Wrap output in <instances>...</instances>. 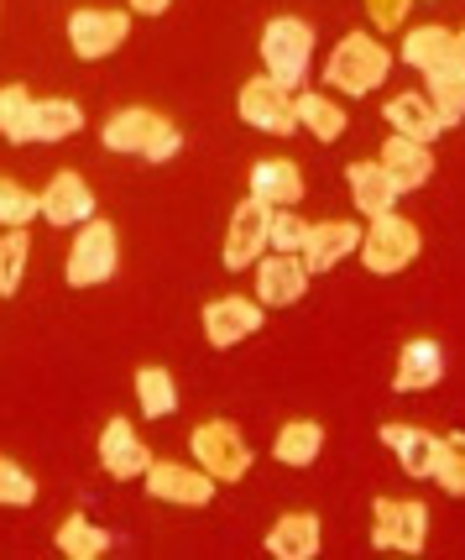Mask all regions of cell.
<instances>
[{
	"label": "cell",
	"mask_w": 465,
	"mask_h": 560,
	"mask_svg": "<svg viewBox=\"0 0 465 560\" xmlns=\"http://www.w3.org/2000/svg\"><path fill=\"white\" fill-rule=\"evenodd\" d=\"M105 152H121V158H142V163H168L183 147V131L163 116V110H147V105H126L116 110L105 131H99Z\"/></svg>",
	"instance_id": "1"
},
{
	"label": "cell",
	"mask_w": 465,
	"mask_h": 560,
	"mask_svg": "<svg viewBox=\"0 0 465 560\" xmlns=\"http://www.w3.org/2000/svg\"><path fill=\"white\" fill-rule=\"evenodd\" d=\"M392 73V52L367 37V32H345L335 52H330V63H324V84L330 90H341V95H371V90H382Z\"/></svg>",
	"instance_id": "2"
},
{
	"label": "cell",
	"mask_w": 465,
	"mask_h": 560,
	"mask_svg": "<svg viewBox=\"0 0 465 560\" xmlns=\"http://www.w3.org/2000/svg\"><path fill=\"white\" fill-rule=\"evenodd\" d=\"M262 63H267V79H277L283 90H298L314 63V26L298 16H272L262 26Z\"/></svg>",
	"instance_id": "3"
},
{
	"label": "cell",
	"mask_w": 465,
	"mask_h": 560,
	"mask_svg": "<svg viewBox=\"0 0 465 560\" xmlns=\"http://www.w3.org/2000/svg\"><path fill=\"white\" fill-rule=\"evenodd\" d=\"M429 509L418 498H377L371 503V545L382 556H424Z\"/></svg>",
	"instance_id": "4"
},
{
	"label": "cell",
	"mask_w": 465,
	"mask_h": 560,
	"mask_svg": "<svg viewBox=\"0 0 465 560\" xmlns=\"http://www.w3.org/2000/svg\"><path fill=\"white\" fill-rule=\"evenodd\" d=\"M121 268V236L110 220H84L79 225V242L63 262V278L69 289H95V283H110Z\"/></svg>",
	"instance_id": "5"
},
{
	"label": "cell",
	"mask_w": 465,
	"mask_h": 560,
	"mask_svg": "<svg viewBox=\"0 0 465 560\" xmlns=\"http://www.w3.org/2000/svg\"><path fill=\"white\" fill-rule=\"evenodd\" d=\"M418 252H424V236H418L414 220H403V215H377L367 225V236H361V262H367V272H377V278H392V272L414 268Z\"/></svg>",
	"instance_id": "6"
},
{
	"label": "cell",
	"mask_w": 465,
	"mask_h": 560,
	"mask_svg": "<svg viewBox=\"0 0 465 560\" xmlns=\"http://www.w3.org/2000/svg\"><path fill=\"white\" fill-rule=\"evenodd\" d=\"M194 466H204L215 482H241L251 471V445L230 419H204L194 430Z\"/></svg>",
	"instance_id": "7"
},
{
	"label": "cell",
	"mask_w": 465,
	"mask_h": 560,
	"mask_svg": "<svg viewBox=\"0 0 465 560\" xmlns=\"http://www.w3.org/2000/svg\"><path fill=\"white\" fill-rule=\"evenodd\" d=\"M236 110H241V121L251 126V131H262V137H294V131H298L294 95H288L277 79H267V73L246 79Z\"/></svg>",
	"instance_id": "8"
},
{
	"label": "cell",
	"mask_w": 465,
	"mask_h": 560,
	"mask_svg": "<svg viewBox=\"0 0 465 560\" xmlns=\"http://www.w3.org/2000/svg\"><path fill=\"white\" fill-rule=\"evenodd\" d=\"M147 498L157 503H172V509H210L215 498V477L204 466H183V462H152L147 477H142Z\"/></svg>",
	"instance_id": "9"
},
{
	"label": "cell",
	"mask_w": 465,
	"mask_h": 560,
	"mask_svg": "<svg viewBox=\"0 0 465 560\" xmlns=\"http://www.w3.org/2000/svg\"><path fill=\"white\" fill-rule=\"evenodd\" d=\"M267 319V304L262 299H241V293H225V299H210L204 304V336L215 351H230V346L251 341Z\"/></svg>",
	"instance_id": "10"
},
{
	"label": "cell",
	"mask_w": 465,
	"mask_h": 560,
	"mask_svg": "<svg viewBox=\"0 0 465 560\" xmlns=\"http://www.w3.org/2000/svg\"><path fill=\"white\" fill-rule=\"evenodd\" d=\"M131 37V16L126 11H99V5H84L69 16V48L84 58V63H99L121 48Z\"/></svg>",
	"instance_id": "11"
},
{
	"label": "cell",
	"mask_w": 465,
	"mask_h": 560,
	"mask_svg": "<svg viewBox=\"0 0 465 560\" xmlns=\"http://www.w3.org/2000/svg\"><path fill=\"white\" fill-rule=\"evenodd\" d=\"M267 225H272L267 205H257V199L236 205L230 231H225V252H220L225 268L241 272V268H251V262H262V257H267Z\"/></svg>",
	"instance_id": "12"
},
{
	"label": "cell",
	"mask_w": 465,
	"mask_h": 560,
	"mask_svg": "<svg viewBox=\"0 0 465 560\" xmlns=\"http://www.w3.org/2000/svg\"><path fill=\"white\" fill-rule=\"evenodd\" d=\"M356 252H361V225H356V220H319V225H309V236L298 246L309 278H314V272H335L345 257H356Z\"/></svg>",
	"instance_id": "13"
},
{
	"label": "cell",
	"mask_w": 465,
	"mask_h": 560,
	"mask_svg": "<svg viewBox=\"0 0 465 560\" xmlns=\"http://www.w3.org/2000/svg\"><path fill=\"white\" fill-rule=\"evenodd\" d=\"M99 466H105L110 482H136V477H147L152 451L136 440V430H131L126 419H110V424L99 430Z\"/></svg>",
	"instance_id": "14"
},
{
	"label": "cell",
	"mask_w": 465,
	"mask_h": 560,
	"mask_svg": "<svg viewBox=\"0 0 465 560\" xmlns=\"http://www.w3.org/2000/svg\"><path fill=\"white\" fill-rule=\"evenodd\" d=\"M309 289V268H303V257L298 252H272L257 262V299L267 304V310H288L298 304Z\"/></svg>",
	"instance_id": "15"
},
{
	"label": "cell",
	"mask_w": 465,
	"mask_h": 560,
	"mask_svg": "<svg viewBox=\"0 0 465 560\" xmlns=\"http://www.w3.org/2000/svg\"><path fill=\"white\" fill-rule=\"evenodd\" d=\"M43 220L48 225H84V220H95V189L79 178L74 168H63V173H52L48 178V189H43Z\"/></svg>",
	"instance_id": "16"
},
{
	"label": "cell",
	"mask_w": 465,
	"mask_h": 560,
	"mask_svg": "<svg viewBox=\"0 0 465 560\" xmlns=\"http://www.w3.org/2000/svg\"><path fill=\"white\" fill-rule=\"evenodd\" d=\"M377 163L388 168V178L397 184V195H414V189H424V184L434 178V152H429V142L397 137V131L382 142V158H377Z\"/></svg>",
	"instance_id": "17"
},
{
	"label": "cell",
	"mask_w": 465,
	"mask_h": 560,
	"mask_svg": "<svg viewBox=\"0 0 465 560\" xmlns=\"http://www.w3.org/2000/svg\"><path fill=\"white\" fill-rule=\"evenodd\" d=\"M440 377H444V346L440 341H429V336L403 341L397 366H392V388L397 393H424V388H434Z\"/></svg>",
	"instance_id": "18"
},
{
	"label": "cell",
	"mask_w": 465,
	"mask_h": 560,
	"mask_svg": "<svg viewBox=\"0 0 465 560\" xmlns=\"http://www.w3.org/2000/svg\"><path fill=\"white\" fill-rule=\"evenodd\" d=\"M251 199L267 205V210H294L298 199H303V173H298V163H288V158H262V163L251 168Z\"/></svg>",
	"instance_id": "19"
},
{
	"label": "cell",
	"mask_w": 465,
	"mask_h": 560,
	"mask_svg": "<svg viewBox=\"0 0 465 560\" xmlns=\"http://www.w3.org/2000/svg\"><path fill=\"white\" fill-rule=\"evenodd\" d=\"M345 184H350V199H356V210H361L367 220L392 215V205H397V184L388 178V168H382V163L356 158V163L345 168Z\"/></svg>",
	"instance_id": "20"
},
{
	"label": "cell",
	"mask_w": 465,
	"mask_h": 560,
	"mask_svg": "<svg viewBox=\"0 0 465 560\" xmlns=\"http://www.w3.org/2000/svg\"><path fill=\"white\" fill-rule=\"evenodd\" d=\"M382 445H388L397 466L408 477H434V456H440V435L418 430V424H382Z\"/></svg>",
	"instance_id": "21"
},
{
	"label": "cell",
	"mask_w": 465,
	"mask_h": 560,
	"mask_svg": "<svg viewBox=\"0 0 465 560\" xmlns=\"http://www.w3.org/2000/svg\"><path fill=\"white\" fill-rule=\"evenodd\" d=\"M319 513H283L267 529V556L272 560H314L319 556Z\"/></svg>",
	"instance_id": "22"
},
{
	"label": "cell",
	"mask_w": 465,
	"mask_h": 560,
	"mask_svg": "<svg viewBox=\"0 0 465 560\" xmlns=\"http://www.w3.org/2000/svg\"><path fill=\"white\" fill-rule=\"evenodd\" d=\"M424 90H429V105H434V116L444 126H461L465 121V58H450L440 69L424 73Z\"/></svg>",
	"instance_id": "23"
},
{
	"label": "cell",
	"mask_w": 465,
	"mask_h": 560,
	"mask_svg": "<svg viewBox=\"0 0 465 560\" xmlns=\"http://www.w3.org/2000/svg\"><path fill=\"white\" fill-rule=\"evenodd\" d=\"M450 58H461V43H455V32L450 26H408L403 32V63H414V69H440Z\"/></svg>",
	"instance_id": "24"
},
{
	"label": "cell",
	"mask_w": 465,
	"mask_h": 560,
	"mask_svg": "<svg viewBox=\"0 0 465 560\" xmlns=\"http://www.w3.org/2000/svg\"><path fill=\"white\" fill-rule=\"evenodd\" d=\"M382 116H388V126L397 131V137H414V142H434V137H444V121L434 116V105L424 95H392L388 105H382Z\"/></svg>",
	"instance_id": "25"
},
{
	"label": "cell",
	"mask_w": 465,
	"mask_h": 560,
	"mask_svg": "<svg viewBox=\"0 0 465 560\" xmlns=\"http://www.w3.org/2000/svg\"><path fill=\"white\" fill-rule=\"evenodd\" d=\"M74 131H84V110H79L74 100H37L32 105L26 142H69Z\"/></svg>",
	"instance_id": "26"
},
{
	"label": "cell",
	"mask_w": 465,
	"mask_h": 560,
	"mask_svg": "<svg viewBox=\"0 0 465 560\" xmlns=\"http://www.w3.org/2000/svg\"><path fill=\"white\" fill-rule=\"evenodd\" d=\"M294 110H298V131H309L314 142H341L345 137V110L335 105L330 95H319V90H309V95H294Z\"/></svg>",
	"instance_id": "27"
},
{
	"label": "cell",
	"mask_w": 465,
	"mask_h": 560,
	"mask_svg": "<svg viewBox=\"0 0 465 560\" xmlns=\"http://www.w3.org/2000/svg\"><path fill=\"white\" fill-rule=\"evenodd\" d=\"M319 451H324V424H314V419H288L283 430H277V440H272V456L283 466H314Z\"/></svg>",
	"instance_id": "28"
},
{
	"label": "cell",
	"mask_w": 465,
	"mask_h": 560,
	"mask_svg": "<svg viewBox=\"0 0 465 560\" xmlns=\"http://www.w3.org/2000/svg\"><path fill=\"white\" fill-rule=\"evenodd\" d=\"M58 550L69 560H99L110 550V529H99L95 518H84V513H69L58 524Z\"/></svg>",
	"instance_id": "29"
},
{
	"label": "cell",
	"mask_w": 465,
	"mask_h": 560,
	"mask_svg": "<svg viewBox=\"0 0 465 560\" xmlns=\"http://www.w3.org/2000/svg\"><path fill=\"white\" fill-rule=\"evenodd\" d=\"M136 404L147 419L178 415V383H172L168 366H136Z\"/></svg>",
	"instance_id": "30"
},
{
	"label": "cell",
	"mask_w": 465,
	"mask_h": 560,
	"mask_svg": "<svg viewBox=\"0 0 465 560\" xmlns=\"http://www.w3.org/2000/svg\"><path fill=\"white\" fill-rule=\"evenodd\" d=\"M37 215H43V199L22 189L11 173H0V231H26Z\"/></svg>",
	"instance_id": "31"
},
{
	"label": "cell",
	"mask_w": 465,
	"mask_h": 560,
	"mask_svg": "<svg viewBox=\"0 0 465 560\" xmlns=\"http://www.w3.org/2000/svg\"><path fill=\"white\" fill-rule=\"evenodd\" d=\"M26 262H32V236L26 231H5L0 236V299H11L22 289Z\"/></svg>",
	"instance_id": "32"
},
{
	"label": "cell",
	"mask_w": 465,
	"mask_h": 560,
	"mask_svg": "<svg viewBox=\"0 0 465 560\" xmlns=\"http://www.w3.org/2000/svg\"><path fill=\"white\" fill-rule=\"evenodd\" d=\"M32 105L37 100L26 95V84H0V137L5 142H26V126H32Z\"/></svg>",
	"instance_id": "33"
},
{
	"label": "cell",
	"mask_w": 465,
	"mask_h": 560,
	"mask_svg": "<svg viewBox=\"0 0 465 560\" xmlns=\"http://www.w3.org/2000/svg\"><path fill=\"white\" fill-rule=\"evenodd\" d=\"M434 482L450 498H465V430H450L440 440V456H434Z\"/></svg>",
	"instance_id": "34"
},
{
	"label": "cell",
	"mask_w": 465,
	"mask_h": 560,
	"mask_svg": "<svg viewBox=\"0 0 465 560\" xmlns=\"http://www.w3.org/2000/svg\"><path fill=\"white\" fill-rule=\"evenodd\" d=\"M32 498H37V477L11 456H0V509H26Z\"/></svg>",
	"instance_id": "35"
},
{
	"label": "cell",
	"mask_w": 465,
	"mask_h": 560,
	"mask_svg": "<svg viewBox=\"0 0 465 560\" xmlns=\"http://www.w3.org/2000/svg\"><path fill=\"white\" fill-rule=\"evenodd\" d=\"M309 236V220L288 215V210H272V225H267V252H298Z\"/></svg>",
	"instance_id": "36"
},
{
	"label": "cell",
	"mask_w": 465,
	"mask_h": 560,
	"mask_svg": "<svg viewBox=\"0 0 465 560\" xmlns=\"http://www.w3.org/2000/svg\"><path fill=\"white\" fill-rule=\"evenodd\" d=\"M408 11H414L408 0H367V16L377 32H397V26L408 22Z\"/></svg>",
	"instance_id": "37"
},
{
	"label": "cell",
	"mask_w": 465,
	"mask_h": 560,
	"mask_svg": "<svg viewBox=\"0 0 465 560\" xmlns=\"http://www.w3.org/2000/svg\"><path fill=\"white\" fill-rule=\"evenodd\" d=\"M126 5H131L136 16H163V11H168L172 0H126Z\"/></svg>",
	"instance_id": "38"
},
{
	"label": "cell",
	"mask_w": 465,
	"mask_h": 560,
	"mask_svg": "<svg viewBox=\"0 0 465 560\" xmlns=\"http://www.w3.org/2000/svg\"><path fill=\"white\" fill-rule=\"evenodd\" d=\"M455 43H461V58H465V26H461V32H455Z\"/></svg>",
	"instance_id": "39"
}]
</instances>
